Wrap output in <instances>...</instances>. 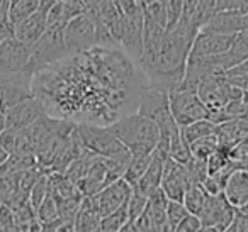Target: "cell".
I'll return each mask as SVG.
<instances>
[{"mask_svg":"<svg viewBox=\"0 0 248 232\" xmlns=\"http://www.w3.org/2000/svg\"><path fill=\"white\" fill-rule=\"evenodd\" d=\"M199 31L190 19L182 15L173 28L167 29L158 44L145 49L140 65L148 76L150 87L167 92L180 88L186 76L187 59Z\"/></svg>","mask_w":248,"mask_h":232,"instance_id":"obj_1","label":"cell"},{"mask_svg":"<svg viewBox=\"0 0 248 232\" xmlns=\"http://www.w3.org/2000/svg\"><path fill=\"white\" fill-rule=\"evenodd\" d=\"M138 112L152 119L158 126L160 141L156 147H162L169 153L170 141L180 136V126L173 119L170 110V92L155 87H141L140 88Z\"/></svg>","mask_w":248,"mask_h":232,"instance_id":"obj_2","label":"cell"},{"mask_svg":"<svg viewBox=\"0 0 248 232\" xmlns=\"http://www.w3.org/2000/svg\"><path fill=\"white\" fill-rule=\"evenodd\" d=\"M109 130L131 151V154L153 153L160 141L158 126L140 112L107 124Z\"/></svg>","mask_w":248,"mask_h":232,"instance_id":"obj_3","label":"cell"},{"mask_svg":"<svg viewBox=\"0 0 248 232\" xmlns=\"http://www.w3.org/2000/svg\"><path fill=\"white\" fill-rule=\"evenodd\" d=\"M104 43H116L110 32L97 22L89 12L73 17L65 26V44L68 55H80L87 49Z\"/></svg>","mask_w":248,"mask_h":232,"instance_id":"obj_4","label":"cell"},{"mask_svg":"<svg viewBox=\"0 0 248 232\" xmlns=\"http://www.w3.org/2000/svg\"><path fill=\"white\" fill-rule=\"evenodd\" d=\"M66 55H68V49L65 44V26L48 24L45 34L32 46V55L28 70L32 75H36L41 70L48 68L53 63L65 58Z\"/></svg>","mask_w":248,"mask_h":232,"instance_id":"obj_5","label":"cell"},{"mask_svg":"<svg viewBox=\"0 0 248 232\" xmlns=\"http://www.w3.org/2000/svg\"><path fill=\"white\" fill-rule=\"evenodd\" d=\"M75 130L78 134L80 141L85 146V149L92 151L97 156L117 158L123 154H128L131 151L124 146L116 136L109 130V127L95 126L89 122H77Z\"/></svg>","mask_w":248,"mask_h":232,"instance_id":"obj_6","label":"cell"},{"mask_svg":"<svg viewBox=\"0 0 248 232\" xmlns=\"http://www.w3.org/2000/svg\"><path fill=\"white\" fill-rule=\"evenodd\" d=\"M128 53L141 61L145 53V9L143 2L131 5L123 11V29H121V41Z\"/></svg>","mask_w":248,"mask_h":232,"instance_id":"obj_7","label":"cell"},{"mask_svg":"<svg viewBox=\"0 0 248 232\" xmlns=\"http://www.w3.org/2000/svg\"><path fill=\"white\" fill-rule=\"evenodd\" d=\"M170 110L180 127L201 119H207L209 110L196 88H177L170 92Z\"/></svg>","mask_w":248,"mask_h":232,"instance_id":"obj_8","label":"cell"},{"mask_svg":"<svg viewBox=\"0 0 248 232\" xmlns=\"http://www.w3.org/2000/svg\"><path fill=\"white\" fill-rule=\"evenodd\" d=\"M236 207L228 202L224 193L207 195L204 208L201 210L199 218L202 222V231H228Z\"/></svg>","mask_w":248,"mask_h":232,"instance_id":"obj_9","label":"cell"},{"mask_svg":"<svg viewBox=\"0 0 248 232\" xmlns=\"http://www.w3.org/2000/svg\"><path fill=\"white\" fill-rule=\"evenodd\" d=\"M192 180H190L189 173H187L186 166L180 161L173 160L169 156L163 164V176H162V190L170 200H179L184 202L186 191L190 188Z\"/></svg>","mask_w":248,"mask_h":232,"instance_id":"obj_10","label":"cell"},{"mask_svg":"<svg viewBox=\"0 0 248 232\" xmlns=\"http://www.w3.org/2000/svg\"><path fill=\"white\" fill-rule=\"evenodd\" d=\"M133 193V187L124 180V178H119V180L112 181L107 187H104L102 190H99L97 193L90 195L93 205L97 207L99 214L102 217H106L107 214L114 212L116 208H119L121 205H124L128 202V198L131 197Z\"/></svg>","mask_w":248,"mask_h":232,"instance_id":"obj_11","label":"cell"},{"mask_svg":"<svg viewBox=\"0 0 248 232\" xmlns=\"http://www.w3.org/2000/svg\"><path fill=\"white\" fill-rule=\"evenodd\" d=\"M240 34V32H238ZM238 34H219V32L199 31L194 39L189 56H216L230 51Z\"/></svg>","mask_w":248,"mask_h":232,"instance_id":"obj_12","label":"cell"},{"mask_svg":"<svg viewBox=\"0 0 248 232\" xmlns=\"http://www.w3.org/2000/svg\"><path fill=\"white\" fill-rule=\"evenodd\" d=\"M45 114H46L45 103L39 100L38 95H32L28 100L12 107L9 112L4 114L5 126L16 127V129H26V127H29L34 120H38Z\"/></svg>","mask_w":248,"mask_h":232,"instance_id":"obj_13","label":"cell"},{"mask_svg":"<svg viewBox=\"0 0 248 232\" xmlns=\"http://www.w3.org/2000/svg\"><path fill=\"white\" fill-rule=\"evenodd\" d=\"M169 156L170 154L167 153V151H163L162 147H155L152 161H150V166L146 168L145 174L140 178L138 183L133 187L138 193L145 195V197H150V195H153L160 187H162L163 164H165V160Z\"/></svg>","mask_w":248,"mask_h":232,"instance_id":"obj_14","label":"cell"},{"mask_svg":"<svg viewBox=\"0 0 248 232\" xmlns=\"http://www.w3.org/2000/svg\"><path fill=\"white\" fill-rule=\"evenodd\" d=\"M201 31L219 32V34H238L243 31V12L240 9H221L207 19Z\"/></svg>","mask_w":248,"mask_h":232,"instance_id":"obj_15","label":"cell"},{"mask_svg":"<svg viewBox=\"0 0 248 232\" xmlns=\"http://www.w3.org/2000/svg\"><path fill=\"white\" fill-rule=\"evenodd\" d=\"M46 28H48V15L41 11H36L34 14L14 26V36L24 44L34 46L45 34Z\"/></svg>","mask_w":248,"mask_h":232,"instance_id":"obj_16","label":"cell"},{"mask_svg":"<svg viewBox=\"0 0 248 232\" xmlns=\"http://www.w3.org/2000/svg\"><path fill=\"white\" fill-rule=\"evenodd\" d=\"M32 95H34V92H32L29 82H22V80L2 82L0 83V112H9L12 107L19 105Z\"/></svg>","mask_w":248,"mask_h":232,"instance_id":"obj_17","label":"cell"},{"mask_svg":"<svg viewBox=\"0 0 248 232\" xmlns=\"http://www.w3.org/2000/svg\"><path fill=\"white\" fill-rule=\"evenodd\" d=\"M223 193L233 207L243 208L248 203V170L236 168L231 171L224 183Z\"/></svg>","mask_w":248,"mask_h":232,"instance_id":"obj_18","label":"cell"},{"mask_svg":"<svg viewBox=\"0 0 248 232\" xmlns=\"http://www.w3.org/2000/svg\"><path fill=\"white\" fill-rule=\"evenodd\" d=\"M0 144L7 149L9 154H32L31 139L26 129H16V127H4L0 132ZM36 154V153H34Z\"/></svg>","mask_w":248,"mask_h":232,"instance_id":"obj_19","label":"cell"},{"mask_svg":"<svg viewBox=\"0 0 248 232\" xmlns=\"http://www.w3.org/2000/svg\"><path fill=\"white\" fill-rule=\"evenodd\" d=\"M100 220H102V215L99 214L97 207L93 205L92 198L83 197L80 208L77 212L75 217V231H100Z\"/></svg>","mask_w":248,"mask_h":232,"instance_id":"obj_20","label":"cell"},{"mask_svg":"<svg viewBox=\"0 0 248 232\" xmlns=\"http://www.w3.org/2000/svg\"><path fill=\"white\" fill-rule=\"evenodd\" d=\"M153 153H146V154H131V160L128 163V168L124 171L123 178L128 181L131 187H135L140 181V178L145 174L146 168L150 166V161H152Z\"/></svg>","mask_w":248,"mask_h":232,"instance_id":"obj_21","label":"cell"},{"mask_svg":"<svg viewBox=\"0 0 248 232\" xmlns=\"http://www.w3.org/2000/svg\"><path fill=\"white\" fill-rule=\"evenodd\" d=\"M95 156L97 154H93L92 151L85 149L78 158H77V160H73L72 163H70V166L65 170V174L70 178V180L75 181V183H80V181L87 176V173H89V170H90V166H92Z\"/></svg>","mask_w":248,"mask_h":232,"instance_id":"obj_22","label":"cell"},{"mask_svg":"<svg viewBox=\"0 0 248 232\" xmlns=\"http://www.w3.org/2000/svg\"><path fill=\"white\" fill-rule=\"evenodd\" d=\"M216 126L211 119H201V120H196V122H190L187 126L180 127V132H182L184 139L187 143H194V141L201 139L204 136H209V134H214L216 132Z\"/></svg>","mask_w":248,"mask_h":232,"instance_id":"obj_23","label":"cell"},{"mask_svg":"<svg viewBox=\"0 0 248 232\" xmlns=\"http://www.w3.org/2000/svg\"><path fill=\"white\" fill-rule=\"evenodd\" d=\"M128 220H129V214H128V202H126L119 208H116L114 212L107 214L106 217H102V220H100V231H109V232L123 231L126 227V224H128Z\"/></svg>","mask_w":248,"mask_h":232,"instance_id":"obj_24","label":"cell"},{"mask_svg":"<svg viewBox=\"0 0 248 232\" xmlns=\"http://www.w3.org/2000/svg\"><path fill=\"white\" fill-rule=\"evenodd\" d=\"M207 191L202 188V185H190V188L186 191V197H184V205L187 207V210L190 214H196L199 215L201 210L204 208V203L207 200Z\"/></svg>","mask_w":248,"mask_h":232,"instance_id":"obj_25","label":"cell"},{"mask_svg":"<svg viewBox=\"0 0 248 232\" xmlns=\"http://www.w3.org/2000/svg\"><path fill=\"white\" fill-rule=\"evenodd\" d=\"M36 11H38V0H17V2H14L11 5V11H9V21H11L12 28L31 14H34Z\"/></svg>","mask_w":248,"mask_h":232,"instance_id":"obj_26","label":"cell"},{"mask_svg":"<svg viewBox=\"0 0 248 232\" xmlns=\"http://www.w3.org/2000/svg\"><path fill=\"white\" fill-rule=\"evenodd\" d=\"M146 205H148V197H145V195L138 193V191L133 188V193L131 197L128 198V214H129V220L128 224H126V227L123 229V231H133V224H135V220L140 217V215L145 212Z\"/></svg>","mask_w":248,"mask_h":232,"instance_id":"obj_27","label":"cell"},{"mask_svg":"<svg viewBox=\"0 0 248 232\" xmlns=\"http://www.w3.org/2000/svg\"><path fill=\"white\" fill-rule=\"evenodd\" d=\"M217 146H219V141H217V136H216V132H214V134L204 136V137H201V139L190 143V153H192V156L207 160V158L217 149Z\"/></svg>","mask_w":248,"mask_h":232,"instance_id":"obj_28","label":"cell"},{"mask_svg":"<svg viewBox=\"0 0 248 232\" xmlns=\"http://www.w3.org/2000/svg\"><path fill=\"white\" fill-rule=\"evenodd\" d=\"M184 166H186L192 183L201 185L207 178V174H209V170H207V160H202V158L190 156L189 160L184 163Z\"/></svg>","mask_w":248,"mask_h":232,"instance_id":"obj_29","label":"cell"},{"mask_svg":"<svg viewBox=\"0 0 248 232\" xmlns=\"http://www.w3.org/2000/svg\"><path fill=\"white\" fill-rule=\"evenodd\" d=\"M60 217V207H58V200H56L55 195L49 191L46 195V198L43 200V203L39 205L38 208V218L43 224H48V222L55 220V218Z\"/></svg>","mask_w":248,"mask_h":232,"instance_id":"obj_30","label":"cell"},{"mask_svg":"<svg viewBox=\"0 0 248 232\" xmlns=\"http://www.w3.org/2000/svg\"><path fill=\"white\" fill-rule=\"evenodd\" d=\"M49 193V181H48V173H41V176L38 178V181L34 183L32 190L29 191V202L36 208V214H38L39 205L43 203V200L46 198V195Z\"/></svg>","mask_w":248,"mask_h":232,"instance_id":"obj_31","label":"cell"},{"mask_svg":"<svg viewBox=\"0 0 248 232\" xmlns=\"http://www.w3.org/2000/svg\"><path fill=\"white\" fill-rule=\"evenodd\" d=\"M187 214H189V210L184 205V202L169 200V205H167V224H169V231H175L177 225L180 224V220Z\"/></svg>","mask_w":248,"mask_h":232,"instance_id":"obj_32","label":"cell"},{"mask_svg":"<svg viewBox=\"0 0 248 232\" xmlns=\"http://www.w3.org/2000/svg\"><path fill=\"white\" fill-rule=\"evenodd\" d=\"M17 220L16 214L7 203H0V231H16Z\"/></svg>","mask_w":248,"mask_h":232,"instance_id":"obj_33","label":"cell"},{"mask_svg":"<svg viewBox=\"0 0 248 232\" xmlns=\"http://www.w3.org/2000/svg\"><path fill=\"white\" fill-rule=\"evenodd\" d=\"M228 231L230 232H248V210H245V208H236Z\"/></svg>","mask_w":248,"mask_h":232,"instance_id":"obj_34","label":"cell"},{"mask_svg":"<svg viewBox=\"0 0 248 232\" xmlns=\"http://www.w3.org/2000/svg\"><path fill=\"white\" fill-rule=\"evenodd\" d=\"M177 232H189V231H202V222H201L199 215L196 214H187L186 217L180 220V224L175 229Z\"/></svg>","mask_w":248,"mask_h":232,"instance_id":"obj_35","label":"cell"},{"mask_svg":"<svg viewBox=\"0 0 248 232\" xmlns=\"http://www.w3.org/2000/svg\"><path fill=\"white\" fill-rule=\"evenodd\" d=\"M202 188L207 191L209 195H217V193H223V183L217 180L214 174H207V178L202 181Z\"/></svg>","mask_w":248,"mask_h":232,"instance_id":"obj_36","label":"cell"},{"mask_svg":"<svg viewBox=\"0 0 248 232\" xmlns=\"http://www.w3.org/2000/svg\"><path fill=\"white\" fill-rule=\"evenodd\" d=\"M14 34V28H12L11 21L5 15H0V43L4 41L5 38Z\"/></svg>","mask_w":248,"mask_h":232,"instance_id":"obj_37","label":"cell"},{"mask_svg":"<svg viewBox=\"0 0 248 232\" xmlns=\"http://www.w3.org/2000/svg\"><path fill=\"white\" fill-rule=\"evenodd\" d=\"M63 4L68 5L70 9H72L73 12H75L77 15L83 14V12H87V5H85V0H62Z\"/></svg>","mask_w":248,"mask_h":232,"instance_id":"obj_38","label":"cell"},{"mask_svg":"<svg viewBox=\"0 0 248 232\" xmlns=\"http://www.w3.org/2000/svg\"><path fill=\"white\" fill-rule=\"evenodd\" d=\"M58 2H60V0H38V11L48 14V12L51 11V9L55 7Z\"/></svg>","mask_w":248,"mask_h":232,"instance_id":"obj_39","label":"cell"},{"mask_svg":"<svg viewBox=\"0 0 248 232\" xmlns=\"http://www.w3.org/2000/svg\"><path fill=\"white\" fill-rule=\"evenodd\" d=\"M9 156H11V154L7 153V149H5V147L0 144V166H2V164H4L5 161L9 160Z\"/></svg>","mask_w":248,"mask_h":232,"instance_id":"obj_40","label":"cell"},{"mask_svg":"<svg viewBox=\"0 0 248 232\" xmlns=\"http://www.w3.org/2000/svg\"><path fill=\"white\" fill-rule=\"evenodd\" d=\"M243 31H248V9L243 12Z\"/></svg>","mask_w":248,"mask_h":232,"instance_id":"obj_41","label":"cell"},{"mask_svg":"<svg viewBox=\"0 0 248 232\" xmlns=\"http://www.w3.org/2000/svg\"><path fill=\"white\" fill-rule=\"evenodd\" d=\"M4 127H5V117H4V114L0 112V132L4 130Z\"/></svg>","mask_w":248,"mask_h":232,"instance_id":"obj_42","label":"cell"},{"mask_svg":"<svg viewBox=\"0 0 248 232\" xmlns=\"http://www.w3.org/2000/svg\"><path fill=\"white\" fill-rule=\"evenodd\" d=\"M143 4H150V2H156V0H141Z\"/></svg>","mask_w":248,"mask_h":232,"instance_id":"obj_43","label":"cell"},{"mask_svg":"<svg viewBox=\"0 0 248 232\" xmlns=\"http://www.w3.org/2000/svg\"><path fill=\"white\" fill-rule=\"evenodd\" d=\"M7 2H9V4L12 5V4H14V2H17V0H7Z\"/></svg>","mask_w":248,"mask_h":232,"instance_id":"obj_44","label":"cell"}]
</instances>
